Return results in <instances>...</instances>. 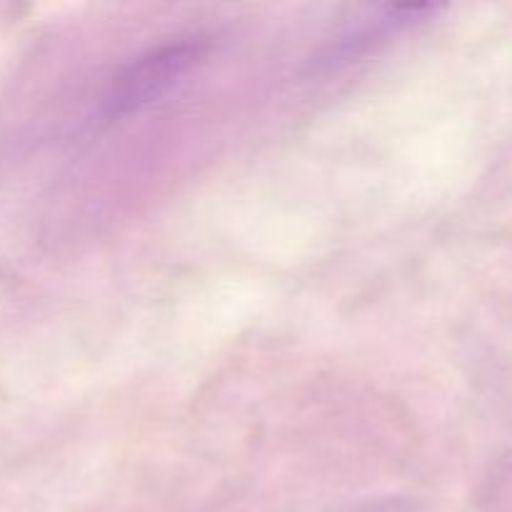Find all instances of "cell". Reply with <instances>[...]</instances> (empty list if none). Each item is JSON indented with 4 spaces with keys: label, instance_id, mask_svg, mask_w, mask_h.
I'll use <instances>...</instances> for the list:
<instances>
[{
    "label": "cell",
    "instance_id": "1",
    "mask_svg": "<svg viewBox=\"0 0 512 512\" xmlns=\"http://www.w3.org/2000/svg\"><path fill=\"white\" fill-rule=\"evenodd\" d=\"M208 55V45L200 40L170 43L155 48L135 60L115 78L113 88L103 100V115L108 120L123 118L170 93L190 70L198 68Z\"/></svg>",
    "mask_w": 512,
    "mask_h": 512
}]
</instances>
